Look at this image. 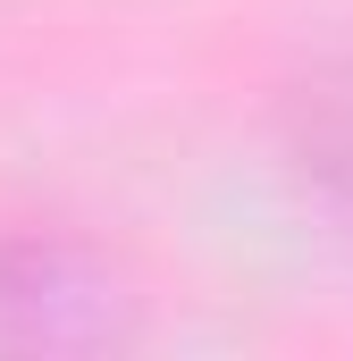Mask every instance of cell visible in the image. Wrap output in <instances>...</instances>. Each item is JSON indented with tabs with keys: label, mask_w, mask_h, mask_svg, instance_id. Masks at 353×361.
I'll return each mask as SVG.
<instances>
[{
	"label": "cell",
	"mask_w": 353,
	"mask_h": 361,
	"mask_svg": "<svg viewBox=\"0 0 353 361\" xmlns=\"http://www.w3.org/2000/svg\"><path fill=\"white\" fill-rule=\"evenodd\" d=\"M294 160L311 169V185L328 202L353 210V59H337L320 85H303V101H294Z\"/></svg>",
	"instance_id": "cell-1"
}]
</instances>
